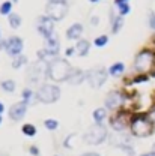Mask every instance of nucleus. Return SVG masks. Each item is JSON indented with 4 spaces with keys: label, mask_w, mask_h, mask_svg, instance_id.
I'll return each instance as SVG.
<instances>
[{
    "label": "nucleus",
    "mask_w": 155,
    "mask_h": 156,
    "mask_svg": "<svg viewBox=\"0 0 155 156\" xmlns=\"http://www.w3.org/2000/svg\"><path fill=\"white\" fill-rule=\"evenodd\" d=\"M130 131L137 138H148L154 134L155 122L149 113H136L130 120Z\"/></svg>",
    "instance_id": "f03ea898"
},
{
    "label": "nucleus",
    "mask_w": 155,
    "mask_h": 156,
    "mask_svg": "<svg viewBox=\"0 0 155 156\" xmlns=\"http://www.w3.org/2000/svg\"><path fill=\"white\" fill-rule=\"evenodd\" d=\"M133 68L138 74H151L155 75V51L149 48H143L136 54Z\"/></svg>",
    "instance_id": "7ed1b4c3"
},
{
    "label": "nucleus",
    "mask_w": 155,
    "mask_h": 156,
    "mask_svg": "<svg viewBox=\"0 0 155 156\" xmlns=\"http://www.w3.org/2000/svg\"><path fill=\"white\" fill-rule=\"evenodd\" d=\"M0 14H2V15H8V17L12 14V2H11V0L3 2V3L0 5Z\"/></svg>",
    "instance_id": "b1692460"
},
{
    "label": "nucleus",
    "mask_w": 155,
    "mask_h": 156,
    "mask_svg": "<svg viewBox=\"0 0 155 156\" xmlns=\"http://www.w3.org/2000/svg\"><path fill=\"white\" fill-rule=\"evenodd\" d=\"M124 71H125V65H124L122 62H116V63H113V65L109 68V75L119 77L120 74H124Z\"/></svg>",
    "instance_id": "a211bd4d"
},
{
    "label": "nucleus",
    "mask_w": 155,
    "mask_h": 156,
    "mask_svg": "<svg viewBox=\"0 0 155 156\" xmlns=\"http://www.w3.org/2000/svg\"><path fill=\"white\" fill-rule=\"evenodd\" d=\"M92 117H94V122L95 123H102L105 120V117H107V108H97L94 111Z\"/></svg>",
    "instance_id": "aec40b11"
},
{
    "label": "nucleus",
    "mask_w": 155,
    "mask_h": 156,
    "mask_svg": "<svg viewBox=\"0 0 155 156\" xmlns=\"http://www.w3.org/2000/svg\"><path fill=\"white\" fill-rule=\"evenodd\" d=\"M27 57L26 56H23V54H20V56H17V57H14V62H12V68L14 69H18V68H21V66H24V65H27Z\"/></svg>",
    "instance_id": "5701e85b"
},
{
    "label": "nucleus",
    "mask_w": 155,
    "mask_h": 156,
    "mask_svg": "<svg viewBox=\"0 0 155 156\" xmlns=\"http://www.w3.org/2000/svg\"><path fill=\"white\" fill-rule=\"evenodd\" d=\"M107 135H109L107 128L102 123H95L86 131V134L83 135V140L90 146H99L107 140Z\"/></svg>",
    "instance_id": "423d86ee"
},
{
    "label": "nucleus",
    "mask_w": 155,
    "mask_h": 156,
    "mask_svg": "<svg viewBox=\"0 0 155 156\" xmlns=\"http://www.w3.org/2000/svg\"><path fill=\"white\" fill-rule=\"evenodd\" d=\"M83 35V26L80 23H74L68 27L66 30V39L69 41H76V39H80V36Z\"/></svg>",
    "instance_id": "2eb2a0df"
},
{
    "label": "nucleus",
    "mask_w": 155,
    "mask_h": 156,
    "mask_svg": "<svg viewBox=\"0 0 155 156\" xmlns=\"http://www.w3.org/2000/svg\"><path fill=\"white\" fill-rule=\"evenodd\" d=\"M110 21H112V33H113V35L119 33V32H120V29L124 27V17L117 15V17L110 18Z\"/></svg>",
    "instance_id": "6ab92c4d"
},
{
    "label": "nucleus",
    "mask_w": 155,
    "mask_h": 156,
    "mask_svg": "<svg viewBox=\"0 0 155 156\" xmlns=\"http://www.w3.org/2000/svg\"><path fill=\"white\" fill-rule=\"evenodd\" d=\"M27 77H29V80L32 83H39L41 78H44V77L47 78V63L42 62V60H39L36 63L30 65L29 72H27Z\"/></svg>",
    "instance_id": "9b49d317"
},
{
    "label": "nucleus",
    "mask_w": 155,
    "mask_h": 156,
    "mask_svg": "<svg viewBox=\"0 0 155 156\" xmlns=\"http://www.w3.org/2000/svg\"><path fill=\"white\" fill-rule=\"evenodd\" d=\"M59 51H60V41H59L57 35H53L51 38L45 39V45L41 51H38V57L39 60L48 63L50 60L57 57Z\"/></svg>",
    "instance_id": "0eeeda50"
},
{
    "label": "nucleus",
    "mask_w": 155,
    "mask_h": 156,
    "mask_svg": "<svg viewBox=\"0 0 155 156\" xmlns=\"http://www.w3.org/2000/svg\"><path fill=\"white\" fill-rule=\"evenodd\" d=\"M116 8H117V12H119V15H120V17L128 15V14H130V11H131V8H130V5H128V3L119 5V6H116Z\"/></svg>",
    "instance_id": "c85d7f7f"
},
{
    "label": "nucleus",
    "mask_w": 155,
    "mask_h": 156,
    "mask_svg": "<svg viewBox=\"0 0 155 156\" xmlns=\"http://www.w3.org/2000/svg\"><path fill=\"white\" fill-rule=\"evenodd\" d=\"M107 44H109V36H107V35H101V36L95 38V41H94V45H95V47H98V48L105 47Z\"/></svg>",
    "instance_id": "bb28decb"
},
{
    "label": "nucleus",
    "mask_w": 155,
    "mask_h": 156,
    "mask_svg": "<svg viewBox=\"0 0 155 156\" xmlns=\"http://www.w3.org/2000/svg\"><path fill=\"white\" fill-rule=\"evenodd\" d=\"M109 78V69L105 68H94L86 72V81L92 89H101Z\"/></svg>",
    "instance_id": "6e6552de"
},
{
    "label": "nucleus",
    "mask_w": 155,
    "mask_h": 156,
    "mask_svg": "<svg viewBox=\"0 0 155 156\" xmlns=\"http://www.w3.org/2000/svg\"><path fill=\"white\" fill-rule=\"evenodd\" d=\"M131 117H133V114H130L127 110H124V108L117 110V111H115V113L110 116V120H109L110 128H112V129H115L116 132L125 131V128L130 125Z\"/></svg>",
    "instance_id": "1a4fd4ad"
},
{
    "label": "nucleus",
    "mask_w": 155,
    "mask_h": 156,
    "mask_svg": "<svg viewBox=\"0 0 155 156\" xmlns=\"http://www.w3.org/2000/svg\"><path fill=\"white\" fill-rule=\"evenodd\" d=\"M23 47H24V42L20 36H11V38L6 39V53L11 56V57H17L21 54L23 51Z\"/></svg>",
    "instance_id": "ddd939ff"
},
{
    "label": "nucleus",
    "mask_w": 155,
    "mask_h": 156,
    "mask_svg": "<svg viewBox=\"0 0 155 156\" xmlns=\"http://www.w3.org/2000/svg\"><path fill=\"white\" fill-rule=\"evenodd\" d=\"M124 3H128V0H115V6H119V5H124Z\"/></svg>",
    "instance_id": "c9c22d12"
},
{
    "label": "nucleus",
    "mask_w": 155,
    "mask_h": 156,
    "mask_svg": "<svg viewBox=\"0 0 155 156\" xmlns=\"http://www.w3.org/2000/svg\"><path fill=\"white\" fill-rule=\"evenodd\" d=\"M44 126L47 131H56L59 128V122L56 119H45L44 120Z\"/></svg>",
    "instance_id": "a878e982"
},
{
    "label": "nucleus",
    "mask_w": 155,
    "mask_h": 156,
    "mask_svg": "<svg viewBox=\"0 0 155 156\" xmlns=\"http://www.w3.org/2000/svg\"><path fill=\"white\" fill-rule=\"evenodd\" d=\"M0 50H6V41H0Z\"/></svg>",
    "instance_id": "e433bc0d"
},
{
    "label": "nucleus",
    "mask_w": 155,
    "mask_h": 156,
    "mask_svg": "<svg viewBox=\"0 0 155 156\" xmlns=\"http://www.w3.org/2000/svg\"><path fill=\"white\" fill-rule=\"evenodd\" d=\"M90 51V42L86 39H78V42L76 44V54L78 57H86Z\"/></svg>",
    "instance_id": "dca6fc26"
},
{
    "label": "nucleus",
    "mask_w": 155,
    "mask_h": 156,
    "mask_svg": "<svg viewBox=\"0 0 155 156\" xmlns=\"http://www.w3.org/2000/svg\"><path fill=\"white\" fill-rule=\"evenodd\" d=\"M65 54H66L68 57H69V56H74V54H76V47H69V48H66Z\"/></svg>",
    "instance_id": "72a5a7b5"
},
{
    "label": "nucleus",
    "mask_w": 155,
    "mask_h": 156,
    "mask_svg": "<svg viewBox=\"0 0 155 156\" xmlns=\"http://www.w3.org/2000/svg\"><path fill=\"white\" fill-rule=\"evenodd\" d=\"M11 2H12V3H17V2H18V0H11Z\"/></svg>",
    "instance_id": "79ce46f5"
},
{
    "label": "nucleus",
    "mask_w": 155,
    "mask_h": 156,
    "mask_svg": "<svg viewBox=\"0 0 155 156\" xmlns=\"http://www.w3.org/2000/svg\"><path fill=\"white\" fill-rule=\"evenodd\" d=\"M152 150H155V143H154V146H152Z\"/></svg>",
    "instance_id": "37998d69"
},
{
    "label": "nucleus",
    "mask_w": 155,
    "mask_h": 156,
    "mask_svg": "<svg viewBox=\"0 0 155 156\" xmlns=\"http://www.w3.org/2000/svg\"><path fill=\"white\" fill-rule=\"evenodd\" d=\"M84 81H86V72L81 71V69H78V68H74L72 75L68 80V83L72 84V86H80V84L84 83Z\"/></svg>",
    "instance_id": "f3484780"
},
{
    "label": "nucleus",
    "mask_w": 155,
    "mask_h": 156,
    "mask_svg": "<svg viewBox=\"0 0 155 156\" xmlns=\"http://www.w3.org/2000/svg\"><path fill=\"white\" fill-rule=\"evenodd\" d=\"M56 156H57V155H56Z\"/></svg>",
    "instance_id": "49530a36"
},
{
    "label": "nucleus",
    "mask_w": 155,
    "mask_h": 156,
    "mask_svg": "<svg viewBox=\"0 0 155 156\" xmlns=\"http://www.w3.org/2000/svg\"><path fill=\"white\" fill-rule=\"evenodd\" d=\"M29 153L32 156H39V149L36 146H30V147H29Z\"/></svg>",
    "instance_id": "473e14b6"
},
{
    "label": "nucleus",
    "mask_w": 155,
    "mask_h": 156,
    "mask_svg": "<svg viewBox=\"0 0 155 156\" xmlns=\"http://www.w3.org/2000/svg\"><path fill=\"white\" fill-rule=\"evenodd\" d=\"M21 96H23V101H24L26 104H30V102H32V98H33V96L36 98V95H33L32 89H24Z\"/></svg>",
    "instance_id": "cd10ccee"
},
{
    "label": "nucleus",
    "mask_w": 155,
    "mask_h": 156,
    "mask_svg": "<svg viewBox=\"0 0 155 156\" xmlns=\"http://www.w3.org/2000/svg\"><path fill=\"white\" fill-rule=\"evenodd\" d=\"M0 123H2V116H0Z\"/></svg>",
    "instance_id": "c03bdc74"
},
{
    "label": "nucleus",
    "mask_w": 155,
    "mask_h": 156,
    "mask_svg": "<svg viewBox=\"0 0 155 156\" xmlns=\"http://www.w3.org/2000/svg\"><path fill=\"white\" fill-rule=\"evenodd\" d=\"M148 26L155 30V12L154 11H149V17H148Z\"/></svg>",
    "instance_id": "c756f323"
},
{
    "label": "nucleus",
    "mask_w": 155,
    "mask_h": 156,
    "mask_svg": "<svg viewBox=\"0 0 155 156\" xmlns=\"http://www.w3.org/2000/svg\"><path fill=\"white\" fill-rule=\"evenodd\" d=\"M72 138H76V134H71V135H68L65 138V141H63V146L66 147V149H72V146H71V140Z\"/></svg>",
    "instance_id": "2f4dec72"
},
{
    "label": "nucleus",
    "mask_w": 155,
    "mask_h": 156,
    "mask_svg": "<svg viewBox=\"0 0 155 156\" xmlns=\"http://www.w3.org/2000/svg\"><path fill=\"white\" fill-rule=\"evenodd\" d=\"M0 87H2V90H5V92H8V93H12V92H15L17 84H15L14 80H5V81L0 83Z\"/></svg>",
    "instance_id": "412c9836"
},
{
    "label": "nucleus",
    "mask_w": 155,
    "mask_h": 156,
    "mask_svg": "<svg viewBox=\"0 0 155 156\" xmlns=\"http://www.w3.org/2000/svg\"><path fill=\"white\" fill-rule=\"evenodd\" d=\"M69 11L68 2L66 0H48L45 6V15L50 17L53 21H60L66 17Z\"/></svg>",
    "instance_id": "39448f33"
},
{
    "label": "nucleus",
    "mask_w": 155,
    "mask_h": 156,
    "mask_svg": "<svg viewBox=\"0 0 155 156\" xmlns=\"http://www.w3.org/2000/svg\"><path fill=\"white\" fill-rule=\"evenodd\" d=\"M60 99V87L51 83H42L36 92V101L42 104H54Z\"/></svg>",
    "instance_id": "20e7f679"
},
{
    "label": "nucleus",
    "mask_w": 155,
    "mask_h": 156,
    "mask_svg": "<svg viewBox=\"0 0 155 156\" xmlns=\"http://www.w3.org/2000/svg\"><path fill=\"white\" fill-rule=\"evenodd\" d=\"M140 156H155V150H151V152H148V153H143V155Z\"/></svg>",
    "instance_id": "58836bf2"
},
{
    "label": "nucleus",
    "mask_w": 155,
    "mask_h": 156,
    "mask_svg": "<svg viewBox=\"0 0 155 156\" xmlns=\"http://www.w3.org/2000/svg\"><path fill=\"white\" fill-rule=\"evenodd\" d=\"M8 21H9V26L12 27V29H18L20 26H21V17H20L18 14H11L9 15V18H8Z\"/></svg>",
    "instance_id": "393cba45"
},
{
    "label": "nucleus",
    "mask_w": 155,
    "mask_h": 156,
    "mask_svg": "<svg viewBox=\"0 0 155 156\" xmlns=\"http://www.w3.org/2000/svg\"><path fill=\"white\" fill-rule=\"evenodd\" d=\"M38 32L45 39L51 38L53 35H56V33H54V21L50 18V17H47V15L39 17V20H38Z\"/></svg>",
    "instance_id": "f8f14e48"
},
{
    "label": "nucleus",
    "mask_w": 155,
    "mask_h": 156,
    "mask_svg": "<svg viewBox=\"0 0 155 156\" xmlns=\"http://www.w3.org/2000/svg\"><path fill=\"white\" fill-rule=\"evenodd\" d=\"M90 3H98V2H101V0H89Z\"/></svg>",
    "instance_id": "a19ab883"
},
{
    "label": "nucleus",
    "mask_w": 155,
    "mask_h": 156,
    "mask_svg": "<svg viewBox=\"0 0 155 156\" xmlns=\"http://www.w3.org/2000/svg\"><path fill=\"white\" fill-rule=\"evenodd\" d=\"M74 66L66 58L56 57L47 63V78L53 83H63L68 81L72 75Z\"/></svg>",
    "instance_id": "f257e3e1"
},
{
    "label": "nucleus",
    "mask_w": 155,
    "mask_h": 156,
    "mask_svg": "<svg viewBox=\"0 0 155 156\" xmlns=\"http://www.w3.org/2000/svg\"><path fill=\"white\" fill-rule=\"evenodd\" d=\"M0 35H2V32H0Z\"/></svg>",
    "instance_id": "a18cd8bd"
},
{
    "label": "nucleus",
    "mask_w": 155,
    "mask_h": 156,
    "mask_svg": "<svg viewBox=\"0 0 155 156\" xmlns=\"http://www.w3.org/2000/svg\"><path fill=\"white\" fill-rule=\"evenodd\" d=\"M125 101H127V96H125L124 92H120V90H112V92L107 93L105 101H104V105H105L107 110L117 111V110H120L124 107Z\"/></svg>",
    "instance_id": "9d476101"
},
{
    "label": "nucleus",
    "mask_w": 155,
    "mask_h": 156,
    "mask_svg": "<svg viewBox=\"0 0 155 156\" xmlns=\"http://www.w3.org/2000/svg\"><path fill=\"white\" fill-rule=\"evenodd\" d=\"M21 132L26 136H35L36 135V126L32 125V123H26V125H23Z\"/></svg>",
    "instance_id": "4be33fe9"
},
{
    "label": "nucleus",
    "mask_w": 155,
    "mask_h": 156,
    "mask_svg": "<svg viewBox=\"0 0 155 156\" xmlns=\"http://www.w3.org/2000/svg\"><path fill=\"white\" fill-rule=\"evenodd\" d=\"M27 107H29V104H26L24 101H20V102L12 104V105H11V108H9V111H8L9 119H11V120H14V122L21 120L23 117L26 116V113H27Z\"/></svg>",
    "instance_id": "4468645a"
},
{
    "label": "nucleus",
    "mask_w": 155,
    "mask_h": 156,
    "mask_svg": "<svg viewBox=\"0 0 155 156\" xmlns=\"http://www.w3.org/2000/svg\"><path fill=\"white\" fill-rule=\"evenodd\" d=\"M3 111H5V105H3V102H0V116L3 114Z\"/></svg>",
    "instance_id": "ea45409f"
},
{
    "label": "nucleus",
    "mask_w": 155,
    "mask_h": 156,
    "mask_svg": "<svg viewBox=\"0 0 155 156\" xmlns=\"http://www.w3.org/2000/svg\"><path fill=\"white\" fill-rule=\"evenodd\" d=\"M98 21H99V20H98V17H92V20H90V23H92L94 26H97Z\"/></svg>",
    "instance_id": "4c0bfd02"
},
{
    "label": "nucleus",
    "mask_w": 155,
    "mask_h": 156,
    "mask_svg": "<svg viewBox=\"0 0 155 156\" xmlns=\"http://www.w3.org/2000/svg\"><path fill=\"white\" fill-rule=\"evenodd\" d=\"M149 75L148 74H137V77L133 78V83H143V81H148Z\"/></svg>",
    "instance_id": "7c9ffc66"
},
{
    "label": "nucleus",
    "mask_w": 155,
    "mask_h": 156,
    "mask_svg": "<svg viewBox=\"0 0 155 156\" xmlns=\"http://www.w3.org/2000/svg\"><path fill=\"white\" fill-rule=\"evenodd\" d=\"M81 156H101V155L97 153V152H87V153H83Z\"/></svg>",
    "instance_id": "f704fd0d"
}]
</instances>
